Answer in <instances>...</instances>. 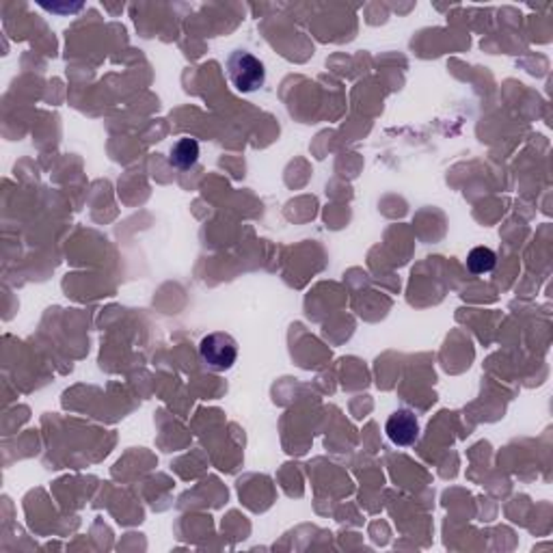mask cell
Returning a JSON list of instances; mask_svg holds the SVG:
<instances>
[{"instance_id":"obj_1","label":"cell","mask_w":553,"mask_h":553,"mask_svg":"<svg viewBox=\"0 0 553 553\" xmlns=\"http://www.w3.org/2000/svg\"><path fill=\"white\" fill-rule=\"evenodd\" d=\"M227 76L240 94H253L266 83L264 63L247 50H235L229 54Z\"/></svg>"},{"instance_id":"obj_2","label":"cell","mask_w":553,"mask_h":553,"mask_svg":"<svg viewBox=\"0 0 553 553\" xmlns=\"http://www.w3.org/2000/svg\"><path fill=\"white\" fill-rule=\"evenodd\" d=\"M199 352L206 366L217 372H225L238 359V346L227 333H210L199 344Z\"/></svg>"},{"instance_id":"obj_3","label":"cell","mask_w":553,"mask_h":553,"mask_svg":"<svg viewBox=\"0 0 553 553\" xmlns=\"http://www.w3.org/2000/svg\"><path fill=\"white\" fill-rule=\"evenodd\" d=\"M387 437L392 439V443L400 445V448H407V445H413L419 437V422L417 417L407 409H398L396 413L389 415L387 419Z\"/></svg>"},{"instance_id":"obj_4","label":"cell","mask_w":553,"mask_h":553,"mask_svg":"<svg viewBox=\"0 0 553 553\" xmlns=\"http://www.w3.org/2000/svg\"><path fill=\"white\" fill-rule=\"evenodd\" d=\"M197 161H199V143L194 141V138H180V141L171 147V153H169V162H171L176 169H180V171L191 169Z\"/></svg>"},{"instance_id":"obj_5","label":"cell","mask_w":553,"mask_h":553,"mask_svg":"<svg viewBox=\"0 0 553 553\" xmlns=\"http://www.w3.org/2000/svg\"><path fill=\"white\" fill-rule=\"evenodd\" d=\"M495 262H498V258L489 247H475L467 258V266L474 275L489 273V270L495 268Z\"/></svg>"}]
</instances>
